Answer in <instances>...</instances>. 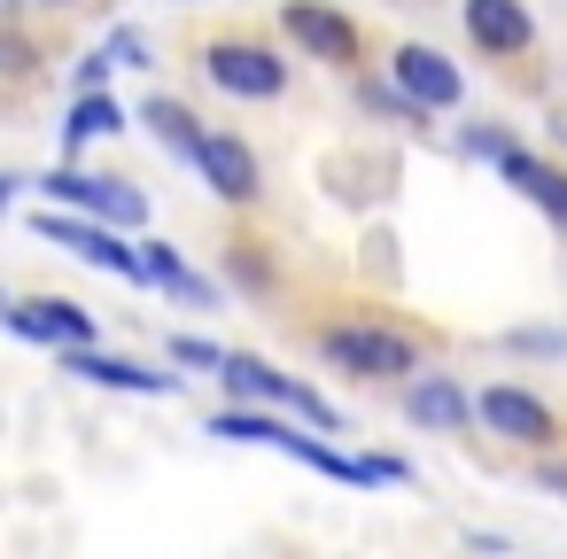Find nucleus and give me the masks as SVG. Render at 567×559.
I'll use <instances>...</instances> for the list:
<instances>
[{
    "instance_id": "5701e85b",
    "label": "nucleus",
    "mask_w": 567,
    "mask_h": 559,
    "mask_svg": "<svg viewBox=\"0 0 567 559\" xmlns=\"http://www.w3.org/2000/svg\"><path fill=\"white\" fill-rule=\"evenodd\" d=\"M505 358H536V365H559L567 358V327H505L497 334Z\"/></svg>"
},
{
    "instance_id": "f8f14e48",
    "label": "nucleus",
    "mask_w": 567,
    "mask_h": 559,
    "mask_svg": "<svg viewBox=\"0 0 567 559\" xmlns=\"http://www.w3.org/2000/svg\"><path fill=\"white\" fill-rule=\"evenodd\" d=\"M55 365H63L71 381H86V389H125V396H179V365H172V373H156V365H141V358H117V350H102V342L55 350Z\"/></svg>"
},
{
    "instance_id": "c756f323",
    "label": "nucleus",
    "mask_w": 567,
    "mask_h": 559,
    "mask_svg": "<svg viewBox=\"0 0 567 559\" xmlns=\"http://www.w3.org/2000/svg\"><path fill=\"white\" fill-rule=\"evenodd\" d=\"M466 551H497V559H505L513 544H505V536H489V528H466Z\"/></svg>"
},
{
    "instance_id": "f3484780",
    "label": "nucleus",
    "mask_w": 567,
    "mask_h": 559,
    "mask_svg": "<svg viewBox=\"0 0 567 559\" xmlns=\"http://www.w3.org/2000/svg\"><path fill=\"white\" fill-rule=\"evenodd\" d=\"M133 117H141V133H156V148H164V156H179V164H195V148H203V133H210V125H203V110H195V102H179V94H148Z\"/></svg>"
},
{
    "instance_id": "4468645a",
    "label": "nucleus",
    "mask_w": 567,
    "mask_h": 559,
    "mask_svg": "<svg viewBox=\"0 0 567 559\" xmlns=\"http://www.w3.org/2000/svg\"><path fill=\"white\" fill-rule=\"evenodd\" d=\"M141 249H148V288H164L172 303H187V311H218V303H226V288H218L210 272H195L179 241H164V234H141Z\"/></svg>"
},
{
    "instance_id": "7ed1b4c3",
    "label": "nucleus",
    "mask_w": 567,
    "mask_h": 559,
    "mask_svg": "<svg viewBox=\"0 0 567 559\" xmlns=\"http://www.w3.org/2000/svg\"><path fill=\"white\" fill-rule=\"evenodd\" d=\"M195 63H203L210 94H226V102H280V94L296 86L288 48H272V40H257V32H210Z\"/></svg>"
},
{
    "instance_id": "ddd939ff",
    "label": "nucleus",
    "mask_w": 567,
    "mask_h": 559,
    "mask_svg": "<svg viewBox=\"0 0 567 559\" xmlns=\"http://www.w3.org/2000/svg\"><path fill=\"white\" fill-rule=\"evenodd\" d=\"M125 125H141L110 86H94V94H71L63 102V125H55V156H86L94 141H117Z\"/></svg>"
},
{
    "instance_id": "393cba45",
    "label": "nucleus",
    "mask_w": 567,
    "mask_h": 559,
    "mask_svg": "<svg viewBox=\"0 0 567 559\" xmlns=\"http://www.w3.org/2000/svg\"><path fill=\"white\" fill-rule=\"evenodd\" d=\"M365 458V489H412V466L396 451H358Z\"/></svg>"
},
{
    "instance_id": "2f4dec72",
    "label": "nucleus",
    "mask_w": 567,
    "mask_h": 559,
    "mask_svg": "<svg viewBox=\"0 0 567 559\" xmlns=\"http://www.w3.org/2000/svg\"><path fill=\"white\" fill-rule=\"evenodd\" d=\"M551 148H559V156H567V125H551Z\"/></svg>"
},
{
    "instance_id": "6ab92c4d",
    "label": "nucleus",
    "mask_w": 567,
    "mask_h": 559,
    "mask_svg": "<svg viewBox=\"0 0 567 559\" xmlns=\"http://www.w3.org/2000/svg\"><path fill=\"white\" fill-rule=\"evenodd\" d=\"M350 102H358L365 117H389V125H404V133H420V125H427V110H420V102H412V94H404L389 71H381V79L350 71Z\"/></svg>"
},
{
    "instance_id": "dca6fc26",
    "label": "nucleus",
    "mask_w": 567,
    "mask_h": 559,
    "mask_svg": "<svg viewBox=\"0 0 567 559\" xmlns=\"http://www.w3.org/2000/svg\"><path fill=\"white\" fill-rule=\"evenodd\" d=\"M497 179L520 195V203H536L559 234H567V164L559 156H536V148H513L505 164H497Z\"/></svg>"
},
{
    "instance_id": "7c9ffc66",
    "label": "nucleus",
    "mask_w": 567,
    "mask_h": 559,
    "mask_svg": "<svg viewBox=\"0 0 567 559\" xmlns=\"http://www.w3.org/2000/svg\"><path fill=\"white\" fill-rule=\"evenodd\" d=\"M40 9H55V17H79V9H94V0H40Z\"/></svg>"
},
{
    "instance_id": "cd10ccee",
    "label": "nucleus",
    "mask_w": 567,
    "mask_h": 559,
    "mask_svg": "<svg viewBox=\"0 0 567 559\" xmlns=\"http://www.w3.org/2000/svg\"><path fill=\"white\" fill-rule=\"evenodd\" d=\"M528 482H536L544 497H559V505H567V466H551L544 451H536V466H528Z\"/></svg>"
},
{
    "instance_id": "f03ea898",
    "label": "nucleus",
    "mask_w": 567,
    "mask_h": 559,
    "mask_svg": "<svg viewBox=\"0 0 567 559\" xmlns=\"http://www.w3.org/2000/svg\"><path fill=\"white\" fill-rule=\"evenodd\" d=\"M24 234H32V241L71 249L79 265H94V272L125 280V288H148V249H141V234H125V226H110V218H94V210L40 203V210H24Z\"/></svg>"
},
{
    "instance_id": "473e14b6",
    "label": "nucleus",
    "mask_w": 567,
    "mask_h": 559,
    "mask_svg": "<svg viewBox=\"0 0 567 559\" xmlns=\"http://www.w3.org/2000/svg\"><path fill=\"white\" fill-rule=\"evenodd\" d=\"M179 9H195V0H179Z\"/></svg>"
},
{
    "instance_id": "412c9836",
    "label": "nucleus",
    "mask_w": 567,
    "mask_h": 559,
    "mask_svg": "<svg viewBox=\"0 0 567 559\" xmlns=\"http://www.w3.org/2000/svg\"><path fill=\"white\" fill-rule=\"evenodd\" d=\"M218 272H226L234 288H249V296H272V257H265L257 241H226V249H218Z\"/></svg>"
},
{
    "instance_id": "9b49d317",
    "label": "nucleus",
    "mask_w": 567,
    "mask_h": 559,
    "mask_svg": "<svg viewBox=\"0 0 567 559\" xmlns=\"http://www.w3.org/2000/svg\"><path fill=\"white\" fill-rule=\"evenodd\" d=\"M9 334L40 342V350H79V342H102V319L79 296H17L9 303Z\"/></svg>"
},
{
    "instance_id": "6e6552de",
    "label": "nucleus",
    "mask_w": 567,
    "mask_h": 559,
    "mask_svg": "<svg viewBox=\"0 0 567 559\" xmlns=\"http://www.w3.org/2000/svg\"><path fill=\"white\" fill-rule=\"evenodd\" d=\"M396 412L420 427V435H474L482 427V404H474V389L458 381V373H412L404 389H396Z\"/></svg>"
},
{
    "instance_id": "aec40b11",
    "label": "nucleus",
    "mask_w": 567,
    "mask_h": 559,
    "mask_svg": "<svg viewBox=\"0 0 567 559\" xmlns=\"http://www.w3.org/2000/svg\"><path fill=\"white\" fill-rule=\"evenodd\" d=\"M513 148H520V133H513V125H497V117H474V125H458V156H466V164H489V172H497Z\"/></svg>"
},
{
    "instance_id": "f257e3e1",
    "label": "nucleus",
    "mask_w": 567,
    "mask_h": 559,
    "mask_svg": "<svg viewBox=\"0 0 567 559\" xmlns=\"http://www.w3.org/2000/svg\"><path fill=\"white\" fill-rule=\"evenodd\" d=\"M319 365L342 373V381H365V389H404L420 365H427V342L396 319H334L319 327Z\"/></svg>"
},
{
    "instance_id": "1a4fd4ad",
    "label": "nucleus",
    "mask_w": 567,
    "mask_h": 559,
    "mask_svg": "<svg viewBox=\"0 0 567 559\" xmlns=\"http://www.w3.org/2000/svg\"><path fill=\"white\" fill-rule=\"evenodd\" d=\"M389 79L427 110V117H451V110H466V71L435 48V40H396V55H389Z\"/></svg>"
},
{
    "instance_id": "a878e982",
    "label": "nucleus",
    "mask_w": 567,
    "mask_h": 559,
    "mask_svg": "<svg viewBox=\"0 0 567 559\" xmlns=\"http://www.w3.org/2000/svg\"><path fill=\"white\" fill-rule=\"evenodd\" d=\"M110 71H117V55H110V48L79 55V63H71V94H94V86H110Z\"/></svg>"
},
{
    "instance_id": "423d86ee",
    "label": "nucleus",
    "mask_w": 567,
    "mask_h": 559,
    "mask_svg": "<svg viewBox=\"0 0 567 559\" xmlns=\"http://www.w3.org/2000/svg\"><path fill=\"white\" fill-rule=\"evenodd\" d=\"M195 179H203V195L226 203V210H257V203H265V156L249 148V133L210 125L203 148H195Z\"/></svg>"
},
{
    "instance_id": "2eb2a0df",
    "label": "nucleus",
    "mask_w": 567,
    "mask_h": 559,
    "mask_svg": "<svg viewBox=\"0 0 567 559\" xmlns=\"http://www.w3.org/2000/svg\"><path fill=\"white\" fill-rule=\"evenodd\" d=\"M218 389H226L234 404H280V412H288L303 381H296L288 365H272L265 350H226V365H218Z\"/></svg>"
},
{
    "instance_id": "9d476101",
    "label": "nucleus",
    "mask_w": 567,
    "mask_h": 559,
    "mask_svg": "<svg viewBox=\"0 0 567 559\" xmlns=\"http://www.w3.org/2000/svg\"><path fill=\"white\" fill-rule=\"evenodd\" d=\"M458 32H466V48L489 55V63L536 55V17H528V0H458Z\"/></svg>"
},
{
    "instance_id": "20e7f679",
    "label": "nucleus",
    "mask_w": 567,
    "mask_h": 559,
    "mask_svg": "<svg viewBox=\"0 0 567 559\" xmlns=\"http://www.w3.org/2000/svg\"><path fill=\"white\" fill-rule=\"evenodd\" d=\"M32 195L40 203H63V210H94V218H110L125 234H148V195L133 179H117V172H86L79 156H55V172Z\"/></svg>"
},
{
    "instance_id": "bb28decb",
    "label": "nucleus",
    "mask_w": 567,
    "mask_h": 559,
    "mask_svg": "<svg viewBox=\"0 0 567 559\" xmlns=\"http://www.w3.org/2000/svg\"><path fill=\"white\" fill-rule=\"evenodd\" d=\"M102 48H110V55H117V63H125V71H148V40H141V32H133V24H117V32H110V40H102Z\"/></svg>"
},
{
    "instance_id": "b1692460",
    "label": "nucleus",
    "mask_w": 567,
    "mask_h": 559,
    "mask_svg": "<svg viewBox=\"0 0 567 559\" xmlns=\"http://www.w3.org/2000/svg\"><path fill=\"white\" fill-rule=\"evenodd\" d=\"M288 412H296V420H311L319 435H350V420H342V412H334V404H327V396H319L311 381L296 389V404H288Z\"/></svg>"
},
{
    "instance_id": "a211bd4d",
    "label": "nucleus",
    "mask_w": 567,
    "mask_h": 559,
    "mask_svg": "<svg viewBox=\"0 0 567 559\" xmlns=\"http://www.w3.org/2000/svg\"><path fill=\"white\" fill-rule=\"evenodd\" d=\"M280 427H288V412H280V404H234V396L203 420V435H218V443H249V451H272V443H280Z\"/></svg>"
},
{
    "instance_id": "4be33fe9",
    "label": "nucleus",
    "mask_w": 567,
    "mask_h": 559,
    "mask_svg": "<svg viewBox=\"0 0 567 559\" xmlns=\"http://www.w3.org/2000/svg\"><path fill=\"white\" fill-rule=\"evenodd\" d=\"M164 365H179L187 381H195V373H210V381H218V365H226V342H210V334H187V327H179V334L164 342Z\"/></svg>"
},
{
    "instance_id": "c85d7f7f",
    "label": "nucleus",
    "mask_w": 567,
    "mask_h": 559,
    "mask_svg": "<svg viewBox=\"0 0 567 559\" xmlns=\"http://www.w3.org/2000/svg\"><path fill=\"white\" fill-rule=\"evenodd\" d=\"M0 55H9V71H17V79L32 71V40H24V24H9V32H0Z\"/></svg>"
},
{
    "instance_id": "39448f33",
    "label": "nucleus",
    "mask_w": 567,
    "mask_h": 559,
    "mask_svg": "<svg viewBox=\"0 0 567 559\" xmlns=\"http://www.w3.org/2000/svg\"><path fill=\"white\" fill-rule=\"evenodd\" d=\"M280 40L327 71H365V32L334 9V0H280Z\"/></svg>"
},
{
    "instance_id": "0eeeda50",
    "label": "nucleus",
    "mask_w": 567,
    "mask_h": 559,
    "mask_svg": "<svg viewBox=\"0 0 567 559\" xmlns=\"http://www.w3.org/2000/svg\"><path fill=\"white\" fill-rule=\"evenodd\" d=\"M474 404H482V435H497V443H513V451H528V458L559 443V412H551L528 381H482Z\"/></svg>"
}]
</instances>
